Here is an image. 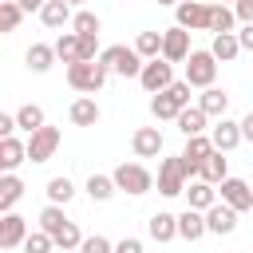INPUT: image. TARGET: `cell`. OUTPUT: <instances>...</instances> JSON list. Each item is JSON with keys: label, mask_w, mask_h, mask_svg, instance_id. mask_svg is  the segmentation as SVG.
I'll return each mask as SVG.
<instances>
[{"label": "cell", "mask_w": 253, "mask_h": 253, "mask_svg": "<svg viewBox=\"0 0 253 253\" xmlns=\"http://www.w3.org/2000/svg\"><path fill=\"white\" fill-rule=\"evenodd\" d=\"M186 107H190V83H186V79H174L166 91H158V95L150 99V115H154L158 123L178 119Z\"/></svg>", "instance_id": "6da1fadb"}, {"label": "cell", "mask_w": 253, "mask_h": 253, "mask_svg": "<svg viewBox=\"0 0 253 253\" xmlns=\"http://www.w3.org/2000/svg\"><path fill=\"white\" fill-rule=\"evenodd\" d=\"M99 63L107 67V71H115V75H123V79H138L142 75V55L134 51V43L126 47V43H111V47H103V55H99Z\"/></svg>", "instance_id": "7a4b0ae2"}, {"label": "cell", "mask_w": 253, "mask_h": 253, "mask_svg": "<svg viewBox=\"0 0 253 253\" xmlns=\"http://www.w3.org/2000/svg\"><path fill=\"white\" fill-rule=\"evenodd\" d=\"M107 75H111V71H107L99 59H79V63H67V83H71L75 91H83V95L103 91Z\"/></svg>", "instance_id": "3957f363"}, {"label": "cell", "mask_w": 253, "mask_h": 253, "mask_svg": "<svg viewBox=\"0 0 253 253\" xmlns=\"http://www.w3.org/2000/svg\"><path fill=\"white\" fill-rule=\"evenodd\" d=\"M111 174H115V186H119L123 194H130V198H142V194L154 190V174H150L142 162H119Z\"/></svg>", "instance_id": "277c9868"}, {"label": "cell", "mask_w": 253, "mask_h": 253, "mask_svg": "<svg viewBox=\"0 0 253 253\" xmlns=\"http://www.w3.org/2000/svg\"><path fill=\"white\" fill-rule=\"evenodd\" d=\"M186 186H190V178H186L182 154L162 158V162H158V194H162V198H178V194H186Z\"/></svg>", "instance_id": "5b68a950"}, {"label": "cell", "mask_w": 253, "mask_h": 253, "mask_svg": "<svg viewBox=\"0 0 253 253\" xmlns=\"http://www.w3.org/2000/svg\"><path fill=\"white\" fill-rule=\"evenodd\" d=\"M217 79V55L213 51H190L186 55V83L190 87H213Z\"/></svg>", "instance_id": "8992f818"}, {"label": "cell", "mask_w": 253, "mask_h": 253, "mask_svg": "<svg viewBox=\"0 0 253 253\" xmlns=\"http://www.w3.org/2000/svg\"><path fill=\"white\" fill-rule=\"evenodd\" d=\"M210 0H178L174 4V16L186 32H210Z\"/></svg>", "instance_id": "52a82bcc"}, {"label": "cell", "mask_w": 253, "mask_h": 253, "mask_svg": "<svg viewBox=\"0 0 253 253\" xmlns=\"http://www.w3.org/2000/svg\"><path fill=\"white\" fill-rule=\"evenodd\" d=\"M138 83H142L150 95L166 91V87L174 83V63H170V59H162V55H158V59H146V63H142V75H138Z\"/></svg>", "instance_id": "ba28073f"}, {"label": "cell", "mask_w": 253, "mask_h": 253, "mask_svg": "<svg viewBox=\"0 0 253 253\" xmlns=\"http://www.w3.org/2000/svg\"><path fill=\"white\" fill-rule=\"evenodd\" d=\"M59 150V130L55 126H40L36 134H28V162H47Z\"/></svg>", "instance_id": "9c48e42d"}, {"label": "cell", "mask_w": 253, "mask_h": 253, "mask_svg": "<svg viewBox=\"0 0 253 253\" xmlns=\"http://www.w3.org/2000/svg\"><path fill=\"white\" fill-rule=\"evenodd\" d=\"M186 55H190V32H186L182 24L166 28V32H162V59H170V63H186Z\"/></svg>", "instance_id": "30bf717a"}, {"label": "cell", "mask_w": 253, "mask_h": 253, "mask_svg": "<svg viewBox=\"0 0 253 253\" xmlns=\"http://www.w3.org/2000/svg\"><path fill=\"white\" fill-rule=\"evenodd\" d=\"M162 130L158 126H138L134 134H130V150H134V158H158L162 154Z\"/></svg>", "instance_id": "8fae6325"}, {"label": "cell", "mask_w": 253, "mask_h": 253, "mask_svg": "<svg viewBox=\"0 0 253 253\" xmlns=\"http://www.w3.org/2000/svg\"><path fill=\"white\" fill-rule=\"evenodd\" d=\"M206 229L217 233V237H229V233L237 229V210L225 206V202H213V206L206 210Z\"/></svg>", "instance_id": "7c38bea8"}, {"label": "cell", "mask_w": 253, "mask_h": 253, "mask_svg": "<svg viewBox=\"0 0 253 253\" xmlns=\"http://www.w3.org/2000/svg\"><path fill=\"white\" fill-rule=\"evenodd\" d=\"M221 202H225V206H233L237 213L253 210V190H249V182H245V178H233V174H229V178L221 182Z\"/></svg>", "instance_id": "4fadbf2b"}, {"label": "cell", "mask_w": 253, "mask_h": 253, "mask_svg": "<svg viewBox=\"0 0 253 253\" xmlns=\"http://www.w3.org/2000/svg\"><path fill=\"white\" fill-rule=\"evenodd\" d=\"M210 138H213V146L217 150H237L241 142H245V134H241V123H233V119H217L213 126H210Z\"/></svg>", "instance_id": "5bb4252c"}, {"label": "cell", "mask_w": 253, "mask_h": 253, "mask_svg": "<svg viewBox=\"0 0 253 253\" xmlns=\"http://www.w3.org/2000/svg\"><path fill=\"white\" fill-rule=\"evenodd\" d=\"M28 233H32V229H28V221H24L20 213H4V217H0V249H8V253L20 249Z\"/></svg>", "instance_id": "9a60e30c"}, {"label": "cell", "mask_w": 253, "mask_h": 253, "mask_svg": "<svg viewBox=\"0 0 253 253\" xmlns=\"http://www.w3.org/2000/svg\"><path fill=\"white\" fill-rule=\"evenodd\" d=\"M210 229H206V213L202 210H194V206H186L182 213H178V237L182 241H202Z\"/></svg>", "instance_id": "2e32d148"}, {"label": "cell", "mask_w": 253, "mask_h": 253, "mask_svg": "<svg viewBox=\"0 0 253 253\" xmlns=\"http://www.w3.org/2000/svg\"><path fill=\"white\" fill-rule=\"evenodd\" d=\"M146 233H150V237H154L158 245L174 241V237H178V213H166V210L150 213V221H146Z\"/></svg>", "instance_id": "e0dca14e"}, {"label": "cell", "mask_w": 253, "mask_h": 253, "mask_svg": "<svg viewBox=\"0 0 253 253\" xmlns=\"http://www.w3.org/2000/svg\"><path fill=\"white\" fill-rule=\"evenodd\" d=\"M67 119H71L75 126H95V123L103 119V111H99V103H95L91 95H79V99L67 107Z\"/></svg>", "instance_id": "ac0fdd59"}, {"label": "cell", "mask_w": 253, "mask_h": 253, "mask_svg": "<svg viewBox=\"0 0 253 253\" xmlns=\"http://www.w3.org/2000/svg\"><path fill=\"white\" fill-rule=\"evenodd\" d=\"M20 162H28V142H20L16 134L12 138H0V170L4 174H16Z\"/></svg>", "instance_id": "d6986e66"}, {"label": "cell", "mask_w": 253, "mask_h": 253, "mask_svg": "<svg viewBox=\"0 0 253 253\" xmlns=\"http://www.w3.org/2000/svg\"><path fill=\"white\" fill-rule=\"evenodd\" d=\"M40 20H43V28H71L75 8H71L67 0H47V4L40 8Z\"/></svg>", "instance_id": "ffe728a7"}, {"label": "cell", "mask_w": 253, "mask_h": 253, "mask_svg": "<svg viewBox=\"0 0 253 253\" xmlns=\"http://www.w3.org/2000/svg\"><path fill=\"white\" fill-rule=\"evenodd\" d=\"M186 202H190L194 210H202V213H206V210H210L213 202H221V198H217L213 182H206V178H194V182L186 186Z\"/></svg>", "instance_id": "44dd1931"}, {"label": "cell", "mask_w": 253, "mask_h": 253, "mask_svg": "<svg viewBox=\"0 0 253 253\" xmlns=\"http://www.w3.org/2000/svg\"><path fill=\"white\" fill-rule=\"evenodd\" d=\"M24 59H28V71L43 75V71H51V63H55L59 55H55V43H32V47L24 51Z\"/></svg>", "instance_id": "7402d4cb"}, {"label": "cell", "mask_w": 253, "mask_h": 253, "mask_svg": "<svg viewBox=\"0 0 253 253\" xmlns=\"http://www.w3.org/2000/svg\"><path fill=\"white\" fill-rule=\"evenodd\" d=\"M198 107L210 115V119H225V107H229V95L221 91V87H202V95H198Z\"/></svg>", "instance_id": "603a6c76"}, {"label": "cell", "mask_w": 253, "mask_h": 253, "mask_svg": "<svg viewBox=\"0 0 253 253\" xmlns=\"http://www.w3.org/2000/svg\"><path fill=\"white\" fill-rule=\"evenodd\" d=\"M174 123H178V130L190 138V134H206V126H210V115H206V111L194 103V107H186V111H182Z\"/></svg>", "instance_id": "cb8c5ba5"}, {"label": "cell", "mask_w": 253, "mask_h": 253, "mask_svg": "<svg viewBox=\"0 0 253 253\" xmlns=\"http://www.w3.org/2000/svg\"><path fill=\"white\" fill-rule=\"evenodd\" d=\"M210 51L217 55V63H233V59L241 55V40H237V32H221V36H213Z\"/></svg>", "instance_id": "d4e9b609"}, {"label": "cell", "mask_w": 253, "mask_h": 253, "mask_svg": "<svg viewBox=\"0 0 253 253\" xmlns=\"http://www.w3.org/2000/svg\"><path fill=\"white\" fill-rule=\"evenodd\" d=\"M198 178H206V182L221 186V182L229 178V158H225V150H213V154L202 162V174H198Z\"/></svg>", "instance_id": "484cf974"}, {"label": "cell", "mask_w": 253, "mask_h": 253, "mask_svg": "<svg viewBox=\"0 0 253 253\" xmlns=\"http://www.w3.org/2000/svg\"><path fill=\"white\" fill-rule=\"evenodd\" d=\"M210 32H213V36L237 32V12H233V4H213V8H210Z\"/></svg>", "instance_id": "4316f807"}, {"label": "cell", "mask_w": 253, "mask_h": 253, "mask_svg": "<svg viewBox=\"0 0 253 253\" xmlns=\"http://www.w3.org/2000/svg\"><path fill=\"white\" fill-rule=\"evenodd\" d=\"M83 190H87V198H91V202H111L119 186H115V174H91Z\"/></svg>", "instance_id": "83f0119b"}, {"label": "cell", "mask_w": 253, "mask_h": 253, "mask_svg": "<svg viewBox=\"0 0 253 253\" xmlns=\"http://www.w3.org/2000/svg\"><path fill=\"white\" fill-rule=\"evenodd\" d=\"M24 198V182L16 174H4L0 178V213H12V206Z\"/></svg>", "instance_id": "f1b7e54d"}, {"label": "cell", "mask_w": 253, "mask_h": 253, "mask_svg": "<svg viewBox=\"0 0 253 253\" xmlns=\"http://www.w3.org/2000/svg\"><path fill=\"white\" fill-rule=\"evenodd\" d=\"M16 123H20V130H28V134H36L40 126H47L43 107H36V103H24V107L16 111Z\"/></svg>", "instance_id": "f546056e"}, {"label": "cell", "mask_w": 253, "mask_h": 253, "mask_svg": "<svg viewBox=\"0 0 253 253\" xmlns=\"http://www.w3.org/2000/svg\"><path fill=\"white\" fill-rule=\"evenodd\" d=\"M134 51L142 59H158L162 55V32H138L134 36Z\"/></svg>", "instance_id": "4dcf8cb0"}, {"label": "cell", "mask_w": 253, "mask_h": 253, "mask_svg": "<svg viewBox=\"0 0 253 253\" xmlns=\"http://www.w3.org/2000/svg\"><path fill=\"white\" fill-rule=\"evenodd\" d=\"M75 198V182L67 178V174H59V178H51L47 182V202H55V206H67Z\"/></svg>", "instance_id": "1f68e13d"}, {"label": "cell", "mask_w": 253, "mask_h": 253, "mask_svg": "<svg viewBox=\"0 0 253 253\" xmlns=\"http://www.w3.org/2000/svg\"><path fill=\"white\" fill-rule=\"evenodd\" d=\"M99 28H103V20L91 12V8H75V20H71V32H79V36H99Z\"/></svg>", "instance_id": "d6a6232c"}, {"label": "cell", "mask_w": 253, "mask_h": 253, "mask_svg": "<svg viewBox=\"0 0 253 253\" xmlns=\"http://www.w3.org/2000/svg\"><path fill=\"white\" fill-rule=\"evenodd\" d=\"M55 55L63 59V63H79L83 55H79V32H63L59 40H55Z\"/></svg>", "instance_id": "836d02e7"}, {"label": "cell", "mask_w": 253, "mask_h": 253, "mask_svg": "<svg viewBox=\"0 0 253 253\" xmlns=\"http://www.w3.org/2000/svg\"><path fill=\"white\" fill-rule=\"evenodd\" d=\"M20 20H24V8L16 4V0H0V32L8 36V32H16L20 28Z\"/></svg>", "instance_id": "e575fe53"}, {"label": "cell", "mask_w": 253, "mask_h": 253, "mask_svg": "<svg viewBox=\"0 0 253 253\" xmlns=\"http://www.w3.org/2000/svg\"><path fill=\"white\" fill-rule=\"evenodd\" d=\"M20 249H24V253H51V249H55V237H51L47 229H32Z\"/></svg>", "instance_id": "d590c367"}, {"label": "cell", "mask_w": 253, "mask_h": 253, "mask_svg": "<svg viewBox=\"0 0 253 253\" xmlns=\"http://www.w3.org/2000/svg\"><path fill=\"white\" fill-rule=\"evenodd\" d=\"M79 253H115V245H111V241H107L103 233H91V237H83Z\"/></svg>", "instance_id": "8d00e7d4"}, {"label": "cell", "mask_w": 253, "mask_h": 253, "mask_svg": "<svg viewBox=\"0 0 253 253\" xmlns=\"http://www.w3.org/2000/svg\"><path fill=\"white\" fill-rule=\"evenodd\" d=\"M79 55L83 59H99L103 51H99V36H79Z\"/></svg>", "instance_id": "74e56055"}, {"label": "cell", "mask_w": 253, "mask_h": 253, "mask_svg": "<svg viewBox=\"0 0 253 253\" xmlns=\"http://www.w3.org/2000/svg\"><path fill=\"white\" fill-rule=\"evenodd\" d=\"M233 12H237V24H253V0H237Z\"/></svg>", "instance_id": "f35d334b"}, {"label": "cell", "mask_w": 253, "mask_h": 253, "mask_svg": "<svg viewBox=\"0 0 253 253\" xmlns=\"http://www.w3.org/2000/svg\"><path fill=\"white\" fill-rule=\"evenodd\" d=\"M115 253H146V249H142V241H138V237H123V241L115 245Z\"/></svg>", "instance_id": "ab89813d"}, {"label": "cell", "mask_w": 253, "mask_h": 253, "mask_svg": "<svg viewBox=\"0 0 253 253\" xmlns=\"http://www.w3.org/2000/svg\"><path fill=\"white\" fill-rule=\"evenodd\" d=\"M237 40H241V51H253V24H241Z\"/></svg>", "instance_id": "60d3db41"}, {"label": "cell", "mask_w": 253, "mask_h": 253, "mask_svg": "<svg viewBox=\"0 0 253 253\" xmlns=\"http://www.w3.org/2000/svg\"><path fill=\"white\" fill-rule=\"evenodd\" d=\"M241 134H245V142H253V111L241 119Z\"/></svg>", "instance_id": "b9f144b4"}, {"label": "cell", "mask_w": 253, "mask_h": 253, "mask_svg": "<svg viewBox=\"0 0 253 253\" xmlns=\"http://www.w3.org/2000/svg\"><path fill=\"white\" fill-rule=\"evenodd\" d=\"M16 4H20V8H24V12H40V8H43V4H47V0H16Z\"/></svg>", "instance_id": "7bdbcfd3"}, {"label": "cell", "mask_w": 253, "mask_h": 253, "mask_svg": "<svg viewBox=\"0 0 253 253\" xmlns=\"http://www.w3.org/2000/svg\"><path fill=\"white\" fill-rule=\"evenodd\" d=\"M67 4H71V8H83V4H87V0H67Z\"/></svg>", "instance_id": "ee69618b"}, {"label": "cell", "mask_w": 253, "mask_h": 253, "mask_svg": "<svg viewBox=\"0 0 253 253\" xmlns=\"http://www.w3.org/2000/svg\"><path fill=\"white\" fill-rule=\"evenodd\" d=\"M158 4H178V0H158Z\"/></svg>", "instance_id": "f6af8a7d"}, {"label": "cell", "mask_w": 253, "mask_h": 253, "mask_svg": "<svg viewBox=\"0 0 253 253\" xmlns=\"http://www.w3.org/2000/svg\"><path fill=\"white\" fill-rule=\"evenodd\" d=\"M210 4H217V0H210Z\"/></svg>", "instance_id": "bcb514c9"}]
</instances>
